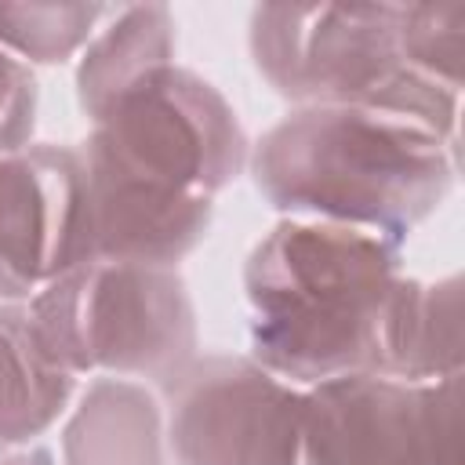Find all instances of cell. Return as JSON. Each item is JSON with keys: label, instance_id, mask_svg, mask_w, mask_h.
<instances>
[{"label": "cell", "instance_id": "1", "mask_svg": "<svg viewBox=\"0 0 465 465\" xmlns=\"http://www.w3.org/2000/svg\"><path fill=\"white\" fill-rule=\"evenodd\" d=\"M76 153L84 262L178 269L203 243L214 196L247 167L251 142L225 94L171 62L116 94Z\"/></svg>", "mask_w": 465, "mask_h": 465}, {"label": "cell", "instance_id": "2", "mask_svg": "<svg viewBox=\"0 0 465 465\" xmlns=\"http://www.w3.org/2000/svg\"><path fill=\"white\" fill-rule=\"evenodd\" d=\"M454 149L392 113L298 105L251 145L247 167L276 211L400 243L447 200Z\"/></svg>", "mask_w": 465, "mask_h": 465}, {"label": "cell", "instance_id": "3", "mask_svg": "<svg viewBox=\"0 0 465 465\" xmlns=\"http://www.w3.org/2000/svg\"><path fill=\"white\" fill-rule=\"evenodd\" d=\"M400 243L283 218L243 265L251 360L291 385L378 374L381 323L400 280Z\"/></svg>", "mask_w": 465, "mask_h": 465}, {"label": "cell", "instance_id": "4", "mask_svg": "<svg viewBox=\"0 0 465 465\" xmlns=\"http://www.w3.org/2000/svg\"><path fill=\"white\" fill-rule=\"evenodd\" d=\"M247 44L265 84L298 105L392 113L458 142L461 94L411 69L400 4H258Z\"/></svg>", "mask_w": 465, "mask_h": 465}, {"label": "cell", "instance_id": "5", "mask_svg": "<svg viewBox=\"0 0 465 465\" xmlns=\"http://www.w3.org/2000/svg\"><path fill=\"white\" fill-rule=\"evenodd\" d=\"M25 312L44 356L73 378L163 385L196 356V309L174 265L80 262L40 287Z\"/></svg>", "mask_w": 465, "mask_h": 465}, {"label": "cell", "instance_id": "6", "mask_svg": "<svg viewBox=\"0 0 465 465\" xmlns=\"http://www.w3.org/2000/svg\"><path fill=\"white\" fill-rule=\"evenodd\" d=\"M302 392V465H461V374H349Z\"/></svg>", "mask_w": 465, "mask_h": 465}, {"label": "cell", "instance_id": "7", "mask_svg": "<svg viewBox=\"0 0 465 465\" xmlns=\"http://www.w3.org/2000/svg\"><path fill=\"white\" fill-rule=\"evenodd\" d=\"M160 389L171 465H302L305 392L251 356H193Z\"/></svg>", "mask_w": 465, "mask_h": 465}, {"label": "cell", "instance_id": "8", "mask_svg": "<svg viewBox=\"0 0 465 465\" xmlns=\"http://www.w3.org/2000/svg\"><path fill=\"white\" fill-rule=\"evenodd\" d=\"M84 262V163L73 145L0 153V302H29Z\"/></svg>", "mask_w": 465, "mask_h": 465}, {"label": "cell", "instance_id": "9", "mask_svg": "<svg viewBox=\"0 0 465 465\" xmlns=\"http://www.w3.org/2000/svg\"><path fill=\"white\" fill-rule=\"evenodd\" d=\"M378 374L400 381H443L461 374V276H400L385 323Z\"/></svg>", "mask_w": 465, "mask_h": 465}, {"label": "cell", "instance_id": "10", "mask_svg": "<svg viewBox=\"0 0 465 465\" xmlns=\"http://www.w3.org/2000/svg\"><path fill=\"white\" fill-rule=\"evenodd\" d=\"M62 465H171L163 407L142 381L94 378L62 429Z\"/></svg>", "mask_w": 465, "mask_h": 465}, {"label": "cell", "instance_id": "11", "mask_svg": "<svg viewBox=\"0 0 465 465\" xmlns=\"http://www.w3.org/2000/svg\"><path fill=\"white\" fill-rule=\"evenodd\" d=\"M76 378L36 345L25 305L0 302V454L29 447L69 407Z\"/></svg>", "mask_w": 465, "mask_h": 465}, {"label": "cell", "instance_id": "12", "mask_svg": "<svg viewBox=\"0 0 465 465\" xmlns=\"http://www.w3.org/2000/svg\"><path fill=\"white\" fill-rule=\"evenodd\" d=\"M174 62V15L163 4H131L109 11L76 62V102L94 120L116 94Z\"/></svg>", "mask_w": 465, "mask_h": 465}, {"label": "cell", "instance_id": "13", "mask_svg": "<svg viewBox=\"0 0 465 465\" xmlns=\"http://www.w3.org/2000/svg\"><path fill=\"white\" fill-rule=\"evenodd\" d=\"M109 15L105 4H65V0H29L0 4V44L18 62L58 65L91 44L98 22Z\"/></svg>", "mask_w": 465, "mask_h": 465}, {"label": "cell", "instance_id": "14", "mask_svg": "<svg viewBox=\"0 0 465 465\" xmlns=\"http://www.w3.org/2000/svg\"><path fill=\"white\" fill-rule=\"evenodd\" d=\"M400 44L414 73L461 94L465 4H400Z\"/></svg>", "mask_w": 465, "mask_h": 465}, {"label": "cell", "instance_id": "15", "mask_svg": "<svg viewBox=\"0 0 465 465\" xmlns=\"http://www.w3.org/2000/svg\"><path fill=\"white\" fill-rule=\"evenodd\" d=\"M36 127V76L0 44V153L25 149Z\"/></svg>", "mask_w": 465, "mask_h": 465}, {"label": "cell", "instance_id": "16", "mask_svg": "<svg viewBox=\"0 0 465 465\" xmlns=\"http://www.w3.org/2000/svg\"><path fill=\"white\" fill-rule=\"evenodd\" d=\"M0 465H54L47 450L40 447H22V450H7L0 454Z\"/></svg>", "mask_w": 465, "mask_h": 465}]
</instances>
